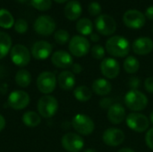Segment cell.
Wrapping results in <instances>:
<instances>
[{"mask_svg":"<svg viewBox=\"0 0 153 152\" xmlns=\"http://www.w3.org/2000/svg\"><path fill=\"white\" fill-rule=\"evenodd\" d=\"M83 152H98L95 149H91V148H90V149H86L85 151Z\"/></svg>","mask_w":153,"mask_h":152,"instance_id":"f6af8a7d","label":"cell"},{"mask_svg":"<svg viewBox=\"0 0 153 152\" xmlns=\"http://www.w3.org/2000/svg\"><path fill=\"white\" fill-rule=\"evenodd\" d=\"M145 142L147 146L153 151V127L147 131L145 135Z\"/></svg>","mask_w":153,"mask_h":152,"instance_id":"d590c367","label":"cell"},{"mask_svg":"<svg viewBox=\"0 0 153 152\" xmlns=\"http://www.w3.org/2000/svg\"><path fill=\"white\" fill-rule=\"evenodd\" d=\"M123 22L126 27L134 30H139L144 26L146 22V17L141 11L130 9L125 13L123 16Z\"/></svg>","mask_w":153,"mask_h":152,"instance_id":"8fae6325","label":"cell"},{"mask_svg":"<svg viewBox=\"0 0 153 152\" xmlns=\"http://www.w3.org/2000/svg\"><path fill=\"white\" fill-rule=\"evenodd\" d=\"M71 68H72V73L74 74H80L82 72V70H83L82 66L80 64H78V63L73 64V65L71 66Z\"/></svg>","mask_w":153,"mask_h":152,"instance_id":"f35d334b","label":"cell"},{"mask_svg":"<svg viewBox=\"0 0 153 152\" xmlns=\"http://www.w3.org/2000/svg\"><path fill=\"white\" fill-rule=\"evenodd\" d=\"M105 48L100 46V45H94L92 47H91V56L94 59L96 60H103L104 57H105Z\"/></svg>","mask_w":153,"mask_h":152,"instance_id":"1f68e13d","label":"cell"},{"mask_svg":"<svg viewBox=\"0 0 153 152\" xmlns=\"http://www.w3.org/2000/svg\"><path fill=\"white\" fill-rule=\"evenodd\" d=\"M149 120H150V123L153 125V111H152L151 114H150V118H149Z\"/></svg>","mask_w":153,"mask_h":152,"instance_id":"ee69618b","label":"cell"},{"mask_svg":"<svg viewBox=\"0 0 153 152\" xmlns=\"http://www.w3.org/2000/svg\"><path fill=\"white\" fill-rule=\"evenodd\" d=\"M54 39L56 42L59 45H65L68 41H70L69 32L65 30H58L54 34Z\"/></svg>","mask_w":153,"mask_h":152,"instance_id":"f546056e","label":"cell"},{"mask_svg":"<svg viewBox=\"0 0 153 152\" xmlns=\"http://www.w3.org/2000/svg\"><path fill=\"white\" fill-rule=\"evenodd\" d=\"M22 123L28 127H36L41 122V117L39 114L34 111L25 112L22 116Z\"/></svg>","mask_w":153,"mask_h":152,"instance_id":"484cf974","label":"cell"},{"mask_svg":"<svg viewBox=\"0 0 153 152\" xmlns=\"http://www.w3.org/2000/svg\"><path fill=\"white\" fill-rule=\"evenodd\" d=\"M72 126L80 135H90L95 129L93 120L85 114H76L72 119Z\"/></svg>","mask_w":153,"mask_h":152,"instance_id":"3957f363","label":"cell"},{"mask_svg":"<svg viewBox=\"0 0 153 152\" xmlns=\"http://www.w3.org/2000/svg\"><path fill=\"white\" fill-rule=\"evenodd\" d=\"M62 147L68 152H80L84 147L83 138L75 133H67L61 139Z\"/></svg>","mask_w":153,"mask_h":152,"instance_id":"9c48e42d","label":"cell"},{"mask_svg":"<svg viewBox=\"0 0 153 152\" xmlns=\"http://www.w3.org/2000/svg\"><path fill=\"white\" fill-rule=\"evenodd\" d=\"M124 100L126 107L134 112L143 111L148 106L147 96L139 90H130L127 91Z\"/></svg>","mask_w":153,"mask_h":152,"instance_id":"7a4b0ae2","label":"cell"},{"mask_svg":"<svg viewBox=\"0 0 153 152\" xmlns=\"http://www.w3.org/2000/svg\"><path fill=\"white\" fill-rule=\"evenodd\" d=\"M52 45L45 40L35 42L31 47V56L37 60H45L52 53Z\"/></svg>","mask_w":153,"mask_h":152,"instance_id":"2e32d148","label":"cell"},{"mask_svg":"<svg viewBox=\"0 0 153 152\" xmlns=\"http://www.w3.org/2000/svg\"><path fill=\"white\" fill-rule=\"evenodd\" d=\"M76 30L82 36H88L92 33L93 24L88 18L79 19L76 23Z\"/></svg>","mask_w":153,"mask_h":152,"instance_id":"cb8c5ba5","label":"cell"},{"mask_svg":"<svg viewBox=\"0 0 153 152\" xmlns=\"http://www.w3.org/2000/svg\"><path fill=\"white\" fill-rule=\"evenodd\" d=\"M142 82L141 79L137 76H133L131 78H129L128 81V86L131 90H138L141 87Z\"/></svg>","mask_w":153,"mask_h":152,"instance_id":"e575fe53","label":"cell"},{"mask_svg":"<svg viewBox=\"0 0 153 152\" xmlns=\"http://www.w3.org/2000/svg\"><path fill=\"white\" fill-rule=\"evenodd\" d=\"M15 82L22 88H27L31 82V75L29 71L25 69L19 70L15 74Z\"/></svg>","mask_w":153,"mask_h":152,"instance_id":"4316f807","label":"cell"},{"mask_svg":"<svg viewBox=\"0 0 153 152\" xmlns=\"http://www.w3.org/2000/svg\"><path fill=\"white\" fill-rule=\"evenodd\" d=\"M82 13V5H81L80 2H78L76 0L69 1L65 4V9H64L65 16L70 21H76L77 19H79Z\"/></svg>","mask_w":153,"mask_h":152,"instance_id":"44dd1931","label":"cell"},{"mask_svg":"<svg viewBox=\"0 0 153 152\" xmlns=\"http://www.w3.org/2000/svg\"><path fill=\"white\" fill-rule=\"evenodd\" d=\"M118 152H135L133 149H130V148H123L121 150H119Z\"/></svg>","mask_w":153,"mask_h":152,"instance_id":"7bdbcfd3","label":"cell"},{"mask_svg":"<svg viewBox=\"0 0 153 152\" xmlns=\"http://www.w3.org/2000/svg\"><path fill=\"white\" fill-rule=\"evenodd\" d=\"M10 57L15 65L24 67L30 61V53L24 45L16 44L10 50Z\"/></svg>","mask_w":153,"mask_h":152,"instance_id":"ba28073f","label":"cell"},{"mask_svg":"<svg viewBox=\"0 0 153 152\" xmlns=\"http://www.w3.org/2000/svg\"><path fill=\"white\" fill-rule=\"evenodd\" d=\"M144 89L149 93L153 94V76H150L144 81Z\"/></svg>","mask_w":153,"mask_h":152,"instance_id":"74e56055","label":"cell"},{"mask_svg":"<svg viewBox=\"0 0 153 152\" xmlns=\"http://www.w3.org/2000/svg\"><path fill=\"white\" fill-rule=\"evenodd\" d=\"M90 38H91V40L92 42H98V41H100V35H99L98 33H93V32L90 35Z\"/></svg>","mask_w":153,"mask_h":152,"instance_id":"60d3db41","label":"cell"},{"mask_svg":"<svg viewBox=\"0 0 153 152\" xmlns=\"http://www.w3.org/2000/svg\"><path fill=\"white\" fill-rule=\"evenodd\" d=\"M58 86L64 90H70L75 85V75L70 71H63L57 76Z\"/></svg>","mask_w":153,"mask_h":152,"instance_id":"7402d4cb","label":"cell"},{"mask_svg":"<svg viewBox=\"0 0 153 152\" xmlns=\"http://www.w3.org/2000/svg\"><path fill=\"white\" fill-rule=\"evenodd\" d=\"M31 5L39 11H48L51 5V0H30Z\"/></svg>","mask_w":153,"mask_h":152,"instance_id":"4dcf8cb0","label":"cell"},{"mask_svg":"<svg viewBox=\"0 0 153 152\" xmlns=\"http://www.w3.org/2000/svg\"><path fill=\"white\" fill-rule=\"evenodd\" d=\"M55 2H56V3H58V4H63V3H65V2H67L68 0H54Z\"/></svg>","mask_w":153,"mask_h":152,"instance_id":"bcb514c9","label":"cell"},{"mask_svg":"<svg viewBox=\"0 0 153 152\" xmlns=\"http://www.w3.org/2000/svg\"><path fill=\"white\" fill-rule=\"evenodd\" d=\"M126 122L127 126L135 133H144L150 126L149 118L139 112H133L126 116Z\"/></svg>","mask_w":153,"mask_h":152,"instance_id":"5b68a950","label":"cell"},{"mask_svg":"<svg viewBox=\"0 0 153 152\" xmlns=\"http://www.w3.org/2000/svg\"><path fill=\"white\" fill-rule=\"evenodd\" d=\"M58 109L57 99L51 95H44L38 101V111L44 118L53 117Z\"/></svg>","mask_w":153,"mask_h":152,"instance_id":"277c9868","label":"cell"},{"mask_svg":"<svg viewBox=\"0 0 153 152\" xmlns=\"http://www.w3.org/2000/svg\"><path fill=\"white\" fill-rule=\"evenodd\" d=\"M152 32H153V28H152Z\"/></svg>","mask_w":153,"mask_h":152,"instance_id":"c3c4849f","label":"cell"},{"mask_svg":"<svg viewBox=\"0 0 153 152\" xmlns=\"http://www.w3.org/2000/svg\"><path fill=\"white\" fill-rule=\"evenodd\" d=\"M12 48V39L11 37L4 32L0 31V59L4 58Z\"/></svg>","mask_w":153,"mask_h":152,"instance_id":"d4e9b609","label":"cell"},{"mask_svg":"<svg viewBox=\"0 0 153 152\" xmlns=\"http://www.w3.org/2000/svg\"><path fill=\"white\" fill-rule=\"evenodd\" d=\"M57 79L55 73L51 72H42L37 78V87L38 90L46 95L52 93L56 86Z\"/></svg>","mask_w":153,"mask_h":152,"instance_id":"52a82bcc","label":"cell"},{"mask_svg":"<svg viewBox=\"0 0 153 152\" xmlns=\"http://www.w3.org/2000/svg\"><path fill=\"white\" fill-rule=\"evenodd\" d=\"M17 1H19V2H22V3H24V2H26L27 0H17Z\"/></svg>","mask_w":153,"mask_h":152,"instance_id":"7dc6e473","label":"cell"},{"mask_svg":"<svg viewBox=\"0 0 153 152\" xmlns=\"http://www.w3.org/2000/svg\"><path fill=\"white\" fill-rule=\"evenodd\" d=\"M5 125H6L5 119H4V117L0 114V132H2V131L4 129Z\"/></svg>","mask_w":153,"mask_h":152,"instance_id":"b9f144b4","label":"cell"},{"mask_svg":"<svg viewBox=\"0 0 153 152\" xmlns=\"http://www.w3.org/2000/svg\"><path fill=\"white\" fill-rule=\"evenodd\" d=\"M35 31L42 36H49L56 30V22L49 15H40L34 22Z\"/></svg>","mask_w":153,"mask_h":152,"instance_id":"4fadbf2b","label":"cell"},{"mask_svg":"<svg viewBox=\"0 0 153 152\" xmlns=\"http://www.w3.org/2000/svg\"><path fill=\"white\" fill-rule=\"evenodd\" d=\"M101 5L98 2H91L88 6V12L92 16L99 15L101 13Z\"/></svg>","mask_w":153,"mask_h":152,"instance_id":"836d02e7","label":"cell"},{"mask_svg":"<svg viewBox=\"0 0 153 152\" xmlns=\"http://www.w3.org/2000/svg\"><path fill=\"white\" fill-rule=\"evenodd\" d=\"M126 140L125 133L118 128L111 127L104 131L102 134L103 142L109 147H117L121 145Z\"/></svg>","mask_w":153,"mask_h":152,"instance_id":"5bb4252c","label":"cell"},{"mask_svg":"<svg viewBox=\"0 0 153 152\" xmlns=\"http://www.w3.org/2000/svg\"><path fill=\"white\" fill-rule=\"evenodd\" d=\"M95 27L97 31L103 36H110L117 30V22L112 16L100 14L95 20Z\"/></svg>","mask_w":153,"mask_h":152,"instance_id":"30bf717a","label":"cell"},{"mask_svg":"<svg viewBox=\"0 0 153 152\" xmlns=\"http://www.w3.org/2000/svg\"><path fill=\"white\" fill-rule=\"evenodd\" d=\"M7 104L14 110L24 109L30 104V96L24 90H13L8 96Z\"/></svg>","mask_w":153,"mask_h":152,"instance_id":"7c38bea8","label":"cell"},{"mask_svg":"<svg viewBox=\"0 0 153 152\" xmlns=\"http://www.w3.org/2000/svg\"><path fill=\"white\" fill-rule=\"evenodd\" d=\"M132 49L134 54L145 56L153 50V40L148 37H141L136 39L132 44Z\"/></svg>","mask_w":153,"mask_h":152,"instance_id":"d6986e66","label":"cell"},{"mask_svg":"<svg viewBox=\"0 0 153 152\" xmlns=\"http://www.w3.org/2000/svg\"><path fill=\"white\" fill-rule=\"evenodd\" d=\"M51 62L56 67L60 69H67L74 64L71 54L65 50H57L54 52L51 56Z\"/></svg>","mask_w":153,"mask_h":152,"instance_id":"ac0fdd59","label":"cell"},{"mask_svg":"<svg viewBox=\"0 0 153 152\" xmlns=\"http://www.w3.org/2000/svg\"><path fill=\"white\" fill-rule=\"evenodd\" d=\"M101 74L108 80L117 78L120 73V65L117 60L113 57H106L100 63Z\"/></svg>","mask_w":153,"mask_h":152,"instance_id":"9a60e30c","label":"cell"},{"mask_svg":"<svg viewBox=\"0 0 153 152\" xmlns=\"http://www.w3.org/2000/svg\"><path fill=\"white\" fill-rule=\"evenodd\" d=\"M68 47L70 53L73 56L76 57H82L89 53L91 44L85 37L76 35L70 39Z\"/></svg>","mask_w":153,"mask_h":152,"instance_id":"8992f818","label":"cell"},{"mask_svg":"<svg viewBox=\"0 0 153 152\" xmlns=\"http://www.w3.org/2000/svg\"><path fill=\"white\" fill-rule=\"evenodd\" d=\"M74 98L80 101V102H86L89 101L92 97V90L85 86V85H80L76 87L74 90Z\"/></svg>","mask_w":153,"mask_h":152,"instance_id":"603a6c76","label":"cell"},{"mask_svg":"<svg viewBox=\"0 0 153 152\" xmlns=\"http://www.w3.org/2000/svg\"><path fill=\"white\" fill-rule=\"evenodd\" d=\"M14 25V19L12 13L6 9H0V27L11 29Z\"/></svg>","mask_w":153,"mask_h":152,"instance_id":"f1b7e54d","label":"cell"},{"mask_svg":"<svg viewBox=\"0 0 153 152\" xmlns=\"http://www.w3.org/2000/svg\"><path fill=\"white\" fill-rule=\"evenodd\" d=\"M145 17L149 20H152L153 21V5L152 6H149L146 11H145Z\"/></svg>","mask_w":153,"mask_h":152,"instance_id":"ab89813d","label":"cell"},{"mask_svg":"<svg viewBox=\"0 0 153 152\" xmlns=\"http://www.w3.org/2000/svg\"><path fill=\"white\" fill-rule=\"evenodd\" d=\"M14 30L20 34H23L28 30V23L24 19H18L14 22Z\"/></svg>","mask_w":153,"mask_h":152,"instance_id":"d6a6232c","label":"cell"},{"mask_svg":"<svg viewBox=\"0 0 153 152\" xmlns=\"http://www.w3.org/2000/svg\"><path fill=\"white\" fill-rule=\"evenodd\" d=\"M91 89L98 96H107L112 90V84L106 78H98L93 81Z\"/></svg>","mask_w":153,"mask_h":152,"instance_id":"ffe728a7","label":"cell"},{"mask_svg":"<svg viewBox=\"0 0 153 152\" xmlns=\"http://www.w3.org/2000/svg\"><path fill=\"white\" fill-rule=\"evenodd\" d=\"M123 67H124V70L127 73L133 74V73H137L138 70L140 69V62L135 56H128L124 61Z\"/></svg>","mask_w":153,"mask_h":152,"instance_id":"83f0119b","label":"cell"},{"mask_svg":"<svg viewBox=\"0 0 153 152\" xmlns=\"http://www.w3.org/2000/svg\"><path fill=\"white\" fill-rule=\"evenodd\" d=\"M113 105V99L111 98H103L100 100V106L102 109H108Z\"/></svg>","mask_w":153,"mask_h":152,"instance_id":"8d00e7d4","label":"cell"},{"mask_svg":"<svg viewBox=\"0 0 153 152\" xmlns=\"http://www.w3.org/2000/svg\"><path fill=\"white\" fill-rule=\"evenodd\" d=\"M131 50V44L122 36L110 37L106 42V51L114 57L127 56Z\"/></svg>","mask_w":153,"mask_h":152,"instance_id":"6da1fadb","label":"cell"},{"mask_svg":"<svg viewBox=\"0 0 153 152\" xmlns=\"http://www.w3.org/2000/svg\"><path fill=\"white\" fill-rule=\"evenodd\" d=\"M107 117L111 124L120 125L126 118V109L120 103H115L108 109Z\"/></svg>","mask_w":153,"mask_h":152,"instance_id":"e0dca14e","label":"cell"}]
</instances>
